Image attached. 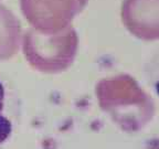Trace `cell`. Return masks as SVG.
Masks as SVG:
<instances>
[{
	"label": "cell",
	"instance_id": "cell-3",
	"mask_svg": "<svg viewBox=\"0 0 159 149\" xmlns=\"http://www.w3.org/2000/svg\"><path fill=\"white\" fill-rule=\"evenodd\" d=\"M89 0H20L23 17L31 28L42 33H55L71 25Z\"/></svg>",
	"mask_w": 159,
	"mask_h": 149
},
{
	"label": "cell",
	"instance_id": "cell-7",
	"mask_svg": "<svg viewBox=\"0 0 159 149\" xmlns=\"http://www.w3.org/2000/svg\"><path fill=\"white\" fill-rule=\"evenodd\" d=\"M156 89H157V93L159 94V81L157 82V84H156Z\"/></svg>",
	"mask_w": 159,
	"mask_h": 149
},
{
	"label": "cell",
	"instance_id": "cell-4",
	"mask_svg": "<svg viewBox=\"0 0 159 149\" xmlns=\"http://www.w3.org/2000/svg\"><path fill=\"white\" fill-rule=\"evenodd\" d=\"M123 25L144 41L159 40V0H123Z\"/></svg>",
	"mask_w": 159,
	"mask_h": 149
},
{
	"label": "cell",
	"instance_id": "cell-6",
	"mask_svg": "<svg viewBox=\"0 0 159 149\" xmlns=\"http://www.w3.org/2000/svg\"><path fill=\"white\" fill-rule=\"evenodd\" d=\"M22 28L20 20L5 5H0V61L13 57L21 47Z\"/></svg>",
	"mask_w": 159,
	"mask_h": 149
},
{
	"label": "cell",
	"instance_id": "cell-1",
	"mask_svg": "<svg viewBox=\"0 0 159 149\" xmlns=\"http://www.w3.org/2000/svg\"><path fill=\"white\" fill-rule=\"evenodd\" d=\"M99 108L126 133H138L156 114L152 97L126 73L99 79L95 86Z\"/></svg>",
	"mask_w": 159,
	"mask_h": 149
},
{
	"label": "cell",
	"instance_id": "cell-5",
	"mask_svg": "<svg viewBox=\"0 0 159 149\" xmlns=\"http://www.w3.org/2000/svg\"><path fill=\"white\" fill-rule=\"evenodd\" d=\"M21 122V101L15 86L0 73V149L15 138Z\"/></svg>",
	"mask_w": 159,
	"mask_h": 149
},
{
	"label": "cell",
	"instance_id": "cell-2",
	"mask_svg": "<svg viewBox=\"0 0 159 149\" xmlns=\"http://www.w3.org/2000/svg\"><path fill=\"white\" fill-rule=\"evenodd\" d=\"M23 55L30 66L47 74L69 69L76 57L79 37L73 25L55 33H42L29 28L22 34Z\"/></svg>",
	"mask_w": 159,
	"mask_h": 149
}]
</instances>
